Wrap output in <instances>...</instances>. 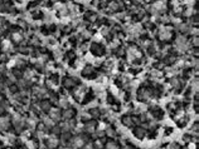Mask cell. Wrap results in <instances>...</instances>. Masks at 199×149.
<instances>
[{
  "mask_svg": "<svg viewBox=\"0 0 199 149\" xmlns=\"http://www.w3.org/2000/svg\"><path fill=\"white\" fill-rule=\"evenodd\" d=\"M117 10H120V5L116 3V2L110 3V5H109V11H110V13H115V11H117Z\"/></svg>",
  "mask_w": 199,
  "mask_h": 149,
  "instance_id": "cell-25",
  "label": "cell"
},
{
  "mask_svg": "<svg viewBox=\"0 0 199 149\" xmlns=\"http://www.w3.org/2000/svg\"><path fill=\"white\" fill-rule=\"evenodd\" d=\"M106 149H119V144L113 142V140H110V142H107L106 145H105Z\"/></svg>",
  "mask_w": 199,
  "mask_h": 149,
  "instance_id": "cell-27",
  "label": "cell"
},
{
  "mask_svg": "<svg viewBox=\"0 0 199 149\" xmlns=\"http://www.w3.org/2000/svg\"><path fill=\"white\" fill-rule=\"evenodd\" d=\"M93 148H96V149H101V143H100V142H96Z\"/></svg>",
  "mask_w": 199,
  "mask_h": 149,
  "instance_id": "cell-41",
  "label": "cell"
},
{
  "mask_svg": "<svg viewBox=\"0 0 199 149\" xmlns=\"http://www.w3.org/2000/svg\"><path fill=\"white\" fill-rule=\"evenodd\" d=\"M82 74H83V77H86L88 79H92V78H95L93 75H96V74L93 73L92 65H86V67L83 68V70H82Z\"/></svg>",
  "mask_w": 199,
  "mask_h": 149,
  "instance_id": "cell-11",
  "label": "cell"
},
{
  "mask_svg": "<svg viewBox=\"0 0 199 149\" xmlns=\"http://www.w3.org/2000/svg\"><path fill=\"white\" fill-rule=\"evenodd\" d=\"M134 135L137 138V139H144L145 135H146V132L143 127H136L134 129Z\"/></svg>",
  "mask_w": 199,
  "mask_h": 149,
  "instance_id": "cell-15",
  "label": "cell"
},
{
  "mask_svg": "<svg viewBox=\"0 0 199 149\" xmlns=\"http://www.w3.org/2000/svg\"><path fill=\"white\" fill-rule=\"evenodd\" d=\"M2 49H3L4 52H9V50H12V41H10V40H8V39L3 40V41H2Z\"/></svg>",
  "mask_w": 199,
  "mask_h": 149,
  "instance_id": "cell-21",
  "label": "cell"
},
{
  "mask_svg": "<svg viewBox=\"0 0 199 149\" xmlns=\"http://www.w3.org/2000/svg\"><path fill=\"white\" fill-rule=\"evenodd\" d=\"M12 120H13V124L15 125L16 130H18V132H22L23 128H24V125H25V119L22 118V115H19V114H14L13 118H12Z\"/></svg>",
  "mask_w": 199,
  "mask_h": 149,
  "instance_id": "cell-4",
  "label": "cell"
},
{
  "mask_svg": "<svg viewBox=\"0 0 199 149\" xmlns=\"http://www.w3.org/2000/svg\"><path fill=\"white\" fill-rule=\"evenodd\" d=\"M169 148H170V149H180V145H179L178 143H171Z\"/></svg>",
  "mask_w": 199,
  "mask_h": 149,
  "instance_id": "cell-39",
  "label": "cell"
},
{
  "mask_svg": "<svg viewBox=\"0 0 199 149\" xmlns=\"http://www.w3.org/2000/svg\"><path fill=\"white\" fill-rule=\"evenodd\" d=\"M33 92H34V94L38 95V97H43L46 94V88H43V87H35L34 89H33Z\"/></svg>",
  "mask_w": 199,
  "mask_h": 149,
  "instance_id": "cell-23",
  "label": "cell"
},
{
  "mask_svg": "<svg viewBox=\"0 0 199 149\" xmlns=\"http://www.w3.org/2000/svg\"><path fill=\"white\" fill-rule=\"evenodd\" d=\"M27 123H28V125H29L30 128H34V127H35V124H37V120H35L34 117H30V118L27 120Z\"/></svg>",
  "mask_w": 199,
  "mask_h": 149,
  "instance_id": "cell-32",
  "label": "cell"
},
{
  "mask_svg": "<svg viewBox=\"0 0 199 149\" xmlns=\"http://www.w3.org/2000/svg\"><path fill=\"white\" fill-rule=\"evenodd\" d=\"M127 55H129L130 62H131V60H135L136 58H137V59H139V58H141V53H140V50H139L136 46H134V45L129 46V49H127Z\"/></svg>",
  "mask_w": 199,
  "mask_h": 149,
  "instance_id": "cell-6",
  "label": "cell"
},
{
  "mask_svg": "<svg viewBox=\"0 0 199 149\" xmlns=\"http://www.w3.org/2000/svg\"><path fill=\"white\" fill-rule=\"evenodd\" d=\"M105 134H107L109 137H116L117 135V133H116V130L112 128V127H109L106 129V132H105Z\"/></svg>",
  "mask_w": 199,
  "mask_h": 149,
  "instance_id": "cell-30",
  "label": "cell"
},
{
  "mask_svg": "<svg viewBox=\"0 0 199 149\" xmlns=\"http://www.w3.org/2000/svg\"><path fill=\"white\" fill-rule=\"evenodd\" d=\"M89 115L93 118H98V117H101V110L97 109V108H93V109L89 110Z\"/></svg>",
  "mask_w": 199,
  "mask_h": 149,
  "instance_id": "cell-28",
  "label": "cell"
},
{
  "mask_svg": "<svg viewBox=\"0 0 199 149\" xmlns=\"http://www.w3.org/2000/svg\"><path fill=\"white\" fill-rule=\"evenodd\" d=\"M88 19H89L91 21H95V20L97 19V15H96V14H88Z\"/></svg>",
  "mask_w": 199,
  "mask_h": 149,
  "instance_id": "cell-38",
  "label": "cell"
},
{
  "mask_svg": "<svg viewBox=\"0 0 199 149\" xmlns=\"http://www.w3.org/2000/svg\"><path fill=\"white\" fill-rule=\"evenodd\" d=\"M69 147H72L73 149H78V148H82L85 144V139L83 137H81V135H76V137H73L71 138V140L68 142Z\"/></svg>",
  "mask_w": 199,
  "mask_h": 149,
  "instance_id": "cell-5",
  "label": "cell"
},
{
  "mask_svg": "<svg viewBox=\"0 0 199 149\" xmlns=\"http://www.w3.org/2000/svg\"><path fill=\"white\" fill-rule=\"evenodd\" d=\"M192 14H193V8H192V6H189L188 9L184 11V15H185V16H190Z\"/></svg>",
  "mask_w": 199,
  "mask_h": 149,
  "instance_id": "cell-35",
  "label": "cell"
},
{
  "mask_svg": "<svg viewBox=\"0 0 199 149\" xmlns=\"http://www.w3.org/2000/svg\"><path fill=\"white\" fill-rule=\"evenodd\" d=\"M175 48L179 53H184L189 49V41L185 35H178L175 38Z\"/></svg>",
  "mask_w": 199,
  "mask_h": 149,
  "instance_id": "cell-1",
  "label": "cell"
},
{
  "mask_svg": "<svg viewBox=\"0 0 199 149\" xmlns=\"http://www.w3.org/2000/svg\"><path fill=\"white\" fill-rule=\"evenodd\" d=\"M74 115H76V110L72 109V108H67L64 109L63 113H62V118H64L66 120H69V119H73Z\"/></svg>",
  "mask_w": 199,
  "mask_h": 149,
  "instance_id": "cell-12",
  "label": "cell"
},
{
  "mask_svg": "<svg viewBox=\"0 0 199 149\" xmlns=\"http://www.w3.org/2000/svg\"><path fill=\"white\" fill-rule=\"evenodd\" d=\"M190 90H192V93L194 92L195 94H198V79L197 78L192 81V84H190Z\"/></svg>",
  "mask_w": 199,
  "mask_h": 149,
  "instance_id": "cell-29",
  "label": "cell"
},
{
  "mask_svg": "<svg viewBox=\"0 0 199 149\" xmlns=\"http://www.w3.org/2000/svg\"><path fill=\"white\" fill-rule=\"evenodd\" d=\"M151 95H153V92L147 88H141V89H139V92H137V99L140 102L149 100V99L151 98Z\"/></svg>",
  "mask_w": 199,
  "mask_h": 149,
  "instance_id": "cell-3",
  "label": "cell"
},
{
  "mask_svg": "<svg viewBox=\"0 0 199 149\" xmlns=\"http://www.w3.org/2000/svg\"><path fill=\"white\" fill-rule=\"evenodd\" d=\"M76 84H77V80L74 78H72V77L64 78V80H63V85L66 88H74V87H76Z\"/></svg>",
  "mask_w": 199,
  "mask_h": 149,
  "instance_id": "cell-14",
  "label": "cell"
},
{
  "mask_svg": "<svg viewBox=\"0 0 199 149\" xmlns=\"http://www.w3.org/2000/svg\"><path fill=\"white\" fill-rule=\"evenodd\" d=\"M0 149H3V145L2 144H0Z\"/></svg>",
  "mask_w": 199,
  "mask_h": 149,
  "instance_id": "cell-43",
  "label": "cell"
},
{
  "mask_svg": "<svg viewBox=\"0 0 199 149\" xmlns=\"http://www.w3.org/2000/svg\"><path fill=\"white\" fill-rule=\"evenodd\" d=\"M42 122H43L46 128H52L54 125V122L52 120V118L49 117V115H43V117H42Z\"/></svg>",
  "mask_w": 199,
  "mask_h": 149,
  "instance_id": "cell-17",
  "label": "cell"
},
{
  "mask_svg": "<svg viewBox=\"0 0 199 149\" xmlns=\"http://www.w3.org/2000/svg\"><path fill=\"white\" fill-rule=\"evenodd\" d=\"M141 31H143V28L141 27H140V25H134V27L130 29V34L132 36H137V35L141 34Z\"/></svg>",
  "mask_w": 199,
  "mask_h": 149,
  "instance_id": "cell-19",
  "label": "cell"
},
{
  "mask_svg": "<svg viewBox=\"0 0 199 149\" xmlns=\"http://www.w3.org/2000/svg\"><path fill=\"white\" fill-rule=\"evenodd\" d=\"M23 40V35L20 34V33H13L12 34V41H14V43H20V41Z\"/></svg>",
  "mask_w": 199,
  "mask_h": 149,
  "instance_id": "cell-24",
  "label": "cell"
},
{
  "mask_svg": "<svg viewBox=\"0 0 199 149\" xmlns=\"http://www.w3.org/2000/svg\"><path fill=\"white\" fill-rule=\"evenodd\" d=\"M59 106L61 108H63V109H67V108H69V103H68V99L66 98L64 95H62L61 97V99H59Z\"/></svg>",
  "mask_w": 199,
  "mask_h": 149,
  "instance_id": "cell-22",
  "label": "cell"
},
{
  "mask_svg": "<svg viewBox=\"0 0 199 149\" xmlns=\"http://www.w3.org/2000/svg\"><path fill=\"white\" fill-rule=\"evenodd\" d=\"M51 129H52V134H53V135L62 133V130H61V127H59V125H53Z\"/></svg>",
  "mask_w": 199,
  "mask_h": 149,
  "instance_id": "cell-33",
  "label": "cell"
},
{
  "mask_svg": "<svg viewBox=\"0 0 199 149\" xmlns=\"http://www.w3.org/2000/svg\"><path fill=\"white\" fill-rule=\"evenodd\" d=\"M122 124L126 128L134 127V120H132V117H130V115H125V117H122Z\"/></svg>",
  "mask_w": 199,
  "mask_h": 149,
  "instance_id": "cell-18",
  "label": "cell"
},
{
  "mask_svg": "<svg viewBox=\"0 0 199 149\" xmlns=\"http://www.w3.org/2000/svg\"><path fill=\"white\" fill-rule=\"evenodd\" d=\"M82 149H93V145L91 143H85L83 147H82Z\"/></svg>",
  "mask_w": 199,
  "mask_h": 149,
  "instance_id": "cell-37",
  "label": "cell"
},
{
  "mask_svg": "<svg viewBox=\"0 0 199 149\" xmlns=\"http://www.w3.org/2000/svg\"><path fill=\"white\" fill-rule=\"evenodd\" d=\"M165 10H167V2H165V0H159V2L154 3L150 8L151 14L155 16H160V14Z\"/></svg>",
  "mask_w": 199,
  "mask_h": 149,
  "instance_id": "cell-2",
  "label": "cell"
},
{
  "mask_svg": "<svg viewBox=\"0 0 199 149\" xmlns=\"http://www.w3.org/2000/svg\"><path fill=\"white\" fill-rule=\"evenodd\" d=\"M192 44H193V46H194V48H198V44H199V40H198V35H197V36H194V38L192 39Z\"/></svg>",
  "mask_w": 199,
  "mask_h": 149,
  "instance_id": "cell-36",
  "label": "cell"
},
{
  "mask_svg": "<svg viewBox=\"0 0 199 149\" xmlns=\"http://www.w3.org/2000/svg\"><path fill=\"white\" fill-rule=\"evenodd\" d=\"M91 52H92L95 55H102L105 53V48L101 44L93 43L92 45H91Z\"/></svg>",
  "mask_w": 199,
  "mask_h": 149,
  "instance_id": "cell-10",
  "label": "cell"
},
{
  "mask_svg": "<svg viewBox=\"0 0 199 149\" xmlns=\"http://www.w3.org/2000/svg\"><path fill=\"white\" fill-rule=\"evenodd\" d=\"M122 149H131V147H129V145H125V147H122Z\"/></svg>",
  "mask_w": 199,
  "mask_h": 149,
  "instance_id": "cell-42",
  "label": "cell"
},
{
  "mask_svg": "<svg viewBox=\"0 0 199 149\" xmlns=\"http://www.w3.org/2000/svg\"><path fill=\"white\" fill-rule=\"evenodd\" d=\"M189 30H190V28L187 25V24H180V25H179V31L183 33V35L185 34V33H188Z\"/></svg>",
  "mask_w": 199,
  "mask_h": 149,
  "instance_id": "cell-31",
  "label": "cell"
},
{
  "mask_svg": "<svg viewBox=\"0 0 199 149\" xmlns=\"http://www.w3.org/2000/svg\"><path fill=\"white\" fill-rule=\"evenodd\" d=\"M198 128H199V127H198V122H195V123L193 124V127H192V130H194L195 133H198Z\"/></svg>",
  "mask_w": 199,
  "mask_h": 149,
  "instance_id": "cell-40",
  "label": "cell"
},
{
  "mask_svg": "<svg viewBox=\"0 0 199 149\" xmlns=\"http://www.w3.org/2000/svg\"><path fill=\"white\" fill-rule=\"evenodd\" d=\"M46 144H47V148L48 149H56L59 144V140H58L53 134L51 137H48L47 140H46Z\"/></svg>",
  "mask_w": 199,
  "mask_h": 149,
  "instance_id": "cell-9",
  "label": "cell"
},
{
  "mask_svg": "<svg viewBox=\"0 0 199 149\" xmlns=\"http://www.w3.org/2000/svg\"><path fill=\"white\" fill-rule=\"evenodd\" d=\"M10 125V119L8 117H0V129L6 130Z\"/></svg>",
  "mask_w": 199,
  "mask_h": 149,
  "instance_id": "cell-16",
  "label": "cell"
},
{
  "mask_svg": "<svg viewBox=\"0 0 199 149\" xmlns=\"http://www.w3.org/2000/svg\"><path fill=\"white\" fill-rule=\"evenodd\" d=\"M159 38H160L161 40H169V39L171 38V31H170V29L167 28V27H161V28L159 29Z\"/></svg>",
  "mask_w": 199,
  "mask_h": 149,
  "instance_id": "cell-8",
  "label": "cell"
},
{
  "mask_svg": "<svg viewBox=\"0 0 199 149\" xmlns=\"http://www.w3.org/2000/svg\"><path fill=\"white\" fill-rule=\"evenodd\" d=\"M48 112H49V117L52 118L53 122H59L62 119V112L58 108H51Z\"/></svg>",
  "mask_w": 199,
  "mask_h": 149,
  "instance_id": "cell-7",
  "label": "cell"
},
{
  "mask_svg": "<svg viewBox=\"0 0 199 149\" xmlns=\"http://www.w3.org/2000/svg\"><path fill=\"white\" fill-rule=\"evenodd\" d=\"M181 83H183V81H181L178 77H173V78L170 79V85H171L174 89H178V88L181 85Z\"/></svg>",
  "mask_w": 199,
  "mask_h": 149,
  "instance_id": "cell-20",
  "label": "cell"
},
{
  "mask_svg": "<svg viewBox=\"0 0 199 149\" xmlns=\"http://www.w3.org/2000/svg\"><path fill=\"white\" fill-rule=\"evenodd\" d=\"M91 115H89V113H82L81 114V120H83V122H88V120H91Z\"/></svg>",
  "mask_w": 199,
  "mask_h": 149,
  "instance_id": "cell-34",
  "label": "cell"
},
{
  "mask_svg": "<svg viewBox=\"0 0 199 149\" xmlns=\"http://www.w3.org/2000/svg\"><path fill=\"white\" fill-rule=\"evenodd\" d=\"M83 130L86 132V133H88V134H92L93 132L96 130V122H91V120H88L86 124H85V127H83Z\"/></svg>",
  "mask_w": 199,
  "mask_h": 149,
  "instance_id": "cell-13",
  "label": "cell"
},
{
  "mask_svg": "<svg viewBox=\"0 0 199 149\" xmlns=\"http://www.w3.org/2000/svg\"><path fill=\"white\" fill-rule=\"evenodd\" d=\"M40 109L44 110V112H48L51 109V103L48 100H42V103H40Z\"/></svg>",
  "mask_w": 199,
  "mask_h": 149,
  "instance_id": "cell-26",
  "label": "cell"
}]
</instances>
